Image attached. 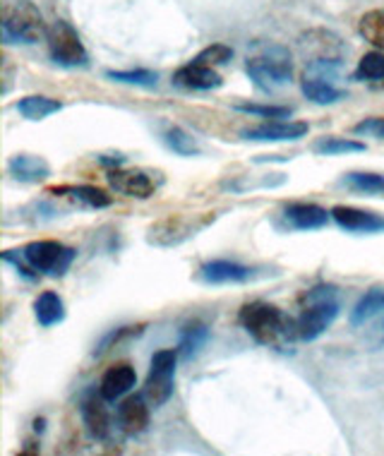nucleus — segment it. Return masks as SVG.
<instances>
[{
	"label": "nucleus",
	"instance_id": "f257e3e1",
	"mask_svg": "<svg viewBox=\"0 0 384 456\" xmlns=\"http://www.w3.org/2000/svg\"><path fill=\"white\" fill-rule=\"evenodd\" d=\"M238 322L262 346L282 348L283 351L290 344V338L298 337L296 322H290L276 305H269L262 300L243 305Z\"/></svg>",
	"mask_w": 384,
	"mask_h": 456
},
{
	"label": "nucleus",
	"instance_id": "f03ea898",
	"mask_svg": "<svg viewBox=\"0 0 384 456\" xmlns=\"http://www.w3.org/2000/svg\"><path fill=\"white\" fill-rule=\"evenodd\" d=\"M339 317V293L330 283L313 286L300 298V315L296 320L300 341H315L330 330Z\"/></svg>",
	"mask_w": 384,
	"mask_h": 456
},
{
	"label": "nucleus",
	"instance_id": "7ed1b4c3",
	"mask_svg": "<svg viewBox=\"0 0 384 456\" xmlns=\"http://www.w3.org/2000/svg\"><path fill=\"white\" fill-rule=\"evenodd\" d=\"M245 72L265 92L286 87V85H290V77H293V61H290L289 48L276 46V44L265 46L259 53L248 58Z\"/></svg>",
	"mask_w": 384,
	"mask_h": 456
},
{
	"label": "nucleus",
	"instance_id": "20e7f679",
	"mask_svg": "<svg viewBox=\"0 0 384 456\" xmlns=\"http://www.w3.org/2000/svg\"><path fill=\"white\" fill-rule=\"evenodd\" d=\"M46 24L32 0H10L3 8V39L8 44H37L46 37Z\"/></svg>",
	"mask_w": 384,
	"mask_h": 456
},
{
	"label": "nucleus",
	"instance_id": "39448f33",
	"mask_svg": "<svg viewBox=\"0 0 384 456\" xmlns=\"http://www.w3.org/2000/svg\"><path fill=\"white\" fill-rule=\"evenodd\" d=\"M22 257L34 272L48 276H63L72 267L78 252L58 240H34L22 250Z\"/></svg>",
	"mask_w": 384,
	"mask_h": 456
},
{
	"label": "nucleus",
	"instance_id": "423d86ee",
	"mask_svg": "<svg viewBox=\"0 0 384 456\" xmlns=\"http://www.w3.org/2000/svg\"><path fill=\"white\" fill-rule=\"evenodd\" d=\"M348 322L355 331H365L370 346H380L384 341V289H370L351 310Z\"/></svg>",
	"mask_w": 384,
	"mask_h": 456
},
{
	"label": "nucleus",
	"instance_id": "0eeeda50",
	"mask_svg": "<svg viewBox=\"0 0 384 456\" xmlns=\"http://www.w3.org/2000/svg\"><path fill=\"white\" fill-rule=\"evenodd\" d=\"M181 351L178 348H164L157 351L151 358L150 378L144 385V399L150 402V406L159 409L164 406L173 396V382H176V362H178Z\"/></svg>",
	"mask_w": 384,
	"mask_h": 456
},
{
	"label": "nucleus",
	"instance_id": "6e6552de",
	"mask_svg": "<svg viewBox=\"0 0 384 456\" xmlns=\"http://www.w3.org/2000/svg\"><path fill=\"white\" fill-rule=\"evenodd\" d=\"M46 44L48 53L58 65H65V68H82L89 61L86 55V48L79 39V34L72 29L70 24L63 22V20H55L51 27L46 29Z\"/></svg>",
	"mask_w": 384,
	"mask_h": 456
},
{
	"label": "nucleus",
	"instance_id": "1a4fd4ad",
	"mask_svg": "<svg viewBox=\"0 0 384 456\" xmlns=\"http://www.w3.org/2000/svg\"><path fill=\"white\" fill-rule=\"evenodd\" d=\"M106 181L118 195L135 197V200H150L157 192V183L147 171L137 168H110L106 174Z\"/></svg>",
	"mask_w": 384,
	"mask_h": 456
},
{
	"label": "nucleus",
	"instance_id": "9d476101",
	"mask_svg": "<svg viewBox=\"0 0 384 456\" xmlns=\"http://www.w3.org/2000/svg\"><path fill=\"white\" fill-rule=\"evenodd\" d=\"M331 219L348 233H384V216L377 212L337 205L331 209Z\"/></svg>",
	"mask_w": 384,
	"mask_h": 456
},
{
	"label": "nucleus",
	"instance_id": "9b49d317",
	"mask_svg": "<svg viewBox=\"0 0 384 456\" xmlns=\"http://www.w3.org/2000/svg\"><path fill=\"white\" fill-rule=\"evenodd\" d=\"M307 123H282V120H272V123H262L257 127L243 130V140L250 142H296L307 134Z\"/></svg>",
	"mask_w": 384,
	"mask_h": 456
},
{
	"label": "nucleus",
	"instance_id": "f8f14e48",
	"mask_svg": "<svg viewBox=\"0 0 384 456\" xmlns=\"http://www.w3.org/2000/svg\"><path fill=\"white\" fill-rule=\"evenodd\" d=\"M173 82H176L178 87L195 89V92H209V89H217L224 85V79H221L219 72L214 70V68H209V65L195 63V61L188 65H183L181 70H176Z\"/></svg>",
	"mask_w": 384,
	"mask_h": 456
},
{
	"label": "nucleus",
	"instance_id": "ddd939ff",
	"mask_svg": "<svg viewBox=\"0 0 384 456\" xmlns=\"http://www.w3.org/2000/svg\"><path fill=\"white\" fill-rule=\"evenodd\" d=\"M330 216L331 212L322 209L320 205H313V202H296L283 209V219L298 231H317L330 221Z\"/></svg>",
	"mask_w": 384,
	"mask_h": 456
},
{
	"label": "nucleus",
	"instance_id": "4468645a",
	"mask_svg": "<svg viewBox=\"0 0 384 456\" xmlns=\"http://www.w3.org/2000/svg\"><path fill=\"white\" fill-rule=\"evenodd\" d=\"M118 423L120 430L127 435H140L147 430L150 425V406L147 399L142 396H130L126 402L118 406Z\"/></svg>",
	"mask_w": 384,
	"mask_h": 456
},
{
	"label": "nucleus",
	"instance_id": "2eb2a0df",
	"mask_svg": "<svg viewBox=\"0 0 384 456\" xmlns=\"http://www.w3.org/2000/svg\"><path fill=\"white\" fill-rule=\"evenodd\" d=\"M137 385V372H135L133 365L127 362H120L116 368H110L102 379V387H99V394H102L106 402H116L120 396H126L133 387Z\"/></svg>",
	"mask_w": 384,
	"mask_h": 456
},
{
	"label": "nucleus",
	"instance_id": "dca6fc26",
	"mask_svg": "<svg viewBox=\"0 0 384 456\" xmlns=\"http://www.w3.org/2000/svg\"><path fill=\"white\" fill-rule=\"evenodd\" d=\"M200 276L207 283H243L252 279V269L231 260H214L200 267Z\"/></svg>",
	"mask_w": 384,
	"mask_h": 456
},
{
	"label": "nucleus",
	"instance_id": "f3484780",
	"mask_svg": "<svg viewBox=\"0 0 384 456\" xmlns=\"http://www.w3.org/2000/svg\"><path fill=\"white\" fill-rule=\"evenodd\" d=\"M103 402L106 399L102 394L99 396H86L82 402V420L86 425V433L92 435L94 440H106L110 433V418Z\"/></svg>",
	"mask_w": 384,
	"mask_h": 456
},
{
	"label": "nucleus",
	"instance_id": "a211bd4d",
	"mask_svg": "<svg viewBox=\"0 0 384 456\" xmlns=\"http://www.w3.org/2000/svg\"><path fill=\"white\" fill-rule=\"evenodd\" d=\"M8 174L20 183H41L51 175V166L41 157L17 154L8 161Z\"/></svg>",
	"mask_w": 384,
	"mask_h": 456
},
{
	"label": "nucleus",
	"instance_id": "6ab92c4d",
	"mask_svg": "<svg viewBox=\"0 0 384 456\" xmlns=\"http://www.w3.org/2000/svg\"><path fill=\"white\" fill-rule=\"evenodd\" d=\"M53 195L72 197L75 202L92 207V209H103V207L113 205V197L106 190L96 188V185H63V188L51 190Z\"/></svg>",
	"mask_w": 384,
	"mask_h": 456
},
{
	"label": "nucleus",
	"instance_id": "aec40b11",
	"mask_svg": "<svg viewBox=\"0 0 384 456\" xmlns=\"http://www.w3.org/2000/svg\"><path fill=\"white\" fill-rule=\"evenodd\" d=\"M34 315L39 320L41 327H53V324L65 320V303L63 298L53 291L41 293L34 303Z\"/></svg>",
	"mask_w": 384,
	"mask_h": 456
},
{
	"label": "nucleus",
	"instance_id": "412c9836",
	"mask_svg": "<svg viewBox=\"0 0 384 456\" xmlns=\"http://www.w3.org/2000/svg\"><path fill=\"white\" fill-rule=\"evenodd\" d=\"M17 110L27 120H44L58 110H63V103L48 99V96H24L17 102Z\"/></svg>",
	"mask_w": 384,
	"mask_h": 456
},
{
	"label": "nucleus",
	"instance_id": "4be33fe9",
	"mask_svg": "<svg viewBox=\"0 0 384 456\" xmlns=\"http://www.w3.org/2000/svg\"><path fill=\"white\" fill-rule=\"evenodd\" d=\"M303 94L315 103H337L341 102V99H346L344 89L334 87L330 79H320V77L303 79Z\"/></svg>",
	"mask_w": 384,
	"mask_h": 456
},
{
	"label": "nucleus",
	"instance_id": "5701e85b",
	"mask_svg": "<svg viewBox=\"0 0 384 456\" xmlns=\"http://www.w3.org/2000/svg\"><path fill=\"white\" fill-rule=\"evenodd\" d=\"M358 32L368 44L384 51V10H370L361 17L358 22Z\"/></svg>",
	"mask_w": 384,
	"mask_h": 456
},
{
	"label": "nucleus",
	"instance_id": "b1692460",
	"mask_svg": "<svg viewBox=\"0 0 384 456\" xmlns=\"http://www.w3.org/2000/svg\"><path fill=\"white\" fill-rule=\"evenodd\" d=\"M164 142L168 150H173L176 154H181V157H197L200 154V144L190 133H185L183 127L171 126L164 130Z\"/></svg>",
	"mask_w": 384,
	"mask_h": 456
},
{
	"label": "nucleus",
	"instance_id": "393cba45",
	"mask_svg": "<svg viewBox=\"0 0 384 456\" xmlns=\"http://www.w3.org/2000/svg\"><path fill=\"white\" fill-rule=\"evenodd\" d=\"M355 79L361 82H384V51H370L358 61Z\"/></svg>",
	"mask_w": 384,
	"mask_h": 456
},
{
	"label": "nucleus",
	"instance_id": "a878e982",
	"mask_svg": "<svg viewBox=\"0 0 384 456\" xmlns=\"http://www.w3.org/2000/svg\"><path fill=\"white\" fill-rule=\"evenodd\" d=\"M315 151L322 157H337V154H361L365 151V144L355 140H341V137H330L315 144Z\"/></svg>",
	"mask_w": 384,
	"mask_h": 456
},
{
	"label": "nucleus",
	"instance_id": "bb28decb",
	"mask_svg": "<svg viewBox=\"0 0 384 456\" xmlns=\"http://www.w3.org/2000/svg\"><path fill=\"white\" fill-rule=\"evenodd\" d=\"M207 338H209V331H207L204 324H190L188 330L183 331L178 351H181L183 358H192V355L204 346V341H207Z\"/></svg>",
	"mask_w": 384,
	"mask_h": 456
},
{
	"label": "nucleus",
	"instance_id": "cd10ccee",
	"mask_svg": "<svg viewBox=\"0 0 384 456\" xmlns=\"http://www.w3.org/2000/svg\"><path fill=\"white\" fill-rule=\"evenodd\" d=\"M106 77L123 85H135V87H154L159 75L151 70H109Z\"/></svg>",
	"mask_w": 384,
	"mask_h": 456
},
{
	"label": "nucleus",
	"instance_id": "c85d7f7f",
	"mask_svg": "<svg viewBox=\"0 0 384 456\" xmlns=\"http://www.w3.org/2000/svg\"><path fill=\"white\" fill-rule=\"evenodd\" d=\"M344 183L358 192H384V175L377 174H348Z\"/></svg>",
	"mask_w": 384,
	"mask_h": 456
},
{
	"label": "nucleus",
	"instance_id": "c756f323",
	"mask_svg": "<svg viewBox=\"0 0 384 456\" xmlns=\"http://www.w3.org/2000/svg\"><path fill=\"white\" fill-rule=\"evenodd\" d=\"M235 110L248 113V116H259V118H289L293 113L289 106H259V103H238Z\"/></svg>",
	"mask_w": 384,
	"mask_h": 456
},
{
	"label": "nucleus",
	"instance_id": "7c9ffc66",
	"mask_svg": "<svg viewBox=\"0 0 384 456\" xmlns=\"http://www.w3.org/2000/svg\"><path fill=\"white\" fill-rule=\"evenodd\" d=\"M231 58H233V51H231V48L224 46V44H212V46H207L204 51H200V53L195 55V63L214 68V65L228 63Z\"/></svg>",
	"mask_w": 384,
	"mask_h": 456
},
{
	"label": "nucleus",
	"instance_id": "2f4dec72",
	"mask_svg": "<svg viewBox=\"0 0 384 456\" xmlns=\"http://www.w3.org/2000/svg\"><path fill=\"white\" fill-rule=\"evenodd\" d=\"M353 133L361 137H375V140H384V118H365L358 126L353 127Z\"/></svg>",
	"mask_w": 384,
	"mask_h": 456
}]
</instances>
